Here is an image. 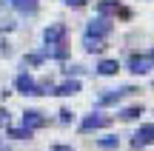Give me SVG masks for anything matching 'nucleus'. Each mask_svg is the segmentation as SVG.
<instances>
[{
    "instance_id": "12",
    "label": "nucleus",
    "mask_w": 154,
    "mask_h": 151,
    "mask_svg": "<svg viewBox=\"0 0 154 151\" xmlns=\"http://www.w3.org/2000/svg\"><path fill=\"white\" fill-rule=\"evenodd\" d=\"M120 11V0H100L97 3V14L100 17H111Z\"/></svg>"
},
{
    "instance_id": "27",
    "label": "nucleus",
    "mask_w": 154,
    "mask_h": 151,
    "mask_svg": "<svg viewBox=\"0 0 154 151\" xmlns=\"http://www.w3.org/2000/svg\"><path fill=\"white\" fill-rule=\"evenodd\" d=\"M0 6H3V0H0Z\"/></svg>"
},
{
    "instance_id": "25",
    "label": "nucleus",
    "mask_w": 154,
    "mask_h": 151,
    "mask_svg": "<svg viewBox=\"0 0 154 151\" xmlns=\"http://www.w3.org/2000/svg\"><path fill=\"white\" fill-rule=\"evenodd\" d=\"M0 151H11V148H9V146H3V148H0Z\"/></svg>"
},
{
    "instance_id": "23",
    "label": "nucleus",
    "mask_w": 154,
    "mask_h": 151,
    "mask_svg": "<svg viewBox=\"0 0 154 151\" xmlns=\"http://www.w3.org/2000/svg\"><path fill=\"white\" fill-rule=\"evenodd\" d=\"M6 123H9V111H6V108L3 106H0V128H3V125Z\"/></svg>"
},
{
    "instance_id": "4",
    "label": "nucleus",
    "mask_w": 154,
    "mask_h": 151,
    "mask_svg": "<svg viewBox=\"0 0 154 151\" xmlns=\"http://www.w3.org/2000/svg\"><path fill=\"white\" fill-rule=\"evenodd\" d=\"M151 68H154V54L151 51H143V54H131L128 57V71L137 74V77L140 74H149Z\"/></svg>"
},
{
    "instance_id": "14",
    "label": "nucleus",
    "mask_w": 154,
    "mask_h": 151,
    "mask_svg": "<svg viewBox=\"0 0 154 151\" xmlns=\"http://www.w3.org/2000/svg\"><path fill=\"white\" fill-rule=\"evenodd\" d=\"M97 148L100 151H117V148H120V137H114V134L100 137V140H97Z\"/></svg>"
},
{
    "instance_id": "21",
    "label": "nucleus",
    "mask_w": 154,
    "mask_h": 151,
    "mask_svg": "<svg viewBox=\"0 0 154 151\" xmlns=\"http://www.w3.org/2000/svg\"><path fill=\"white\" fill-rule=\"evenodd\" d=\"M66 74H69V77H72V74H74V77H80V74H83V66H66Z\"/></svg>"
},
{
    "instance_id": "17",
    "label": "nucleus",
    "mask_w": 154,
    "mask_h": 151,
    "mask_svg": "<svg viewBox=\"0 0 154 151\" xmlns=\"http://www.w3.org/2000/svg\"><path fill=\"white\" fill-rule=\"evenodd\" d=\"M43 60H46L43 51H34V54H26V57H23V66H40Z\"/></svg>"
},
{
    "instance_id": "24",
    "label": "nucleus",
    "mask_w": 154,
    "mask_h": 151,
    "mask_svg": "<svg viewBox=\"0 0 154 151\" xmlns=\"http://www.w3.org/2000/svg\"><path fill=\"white\" fill-rule=\"evenodd\" d=\"M51 151H74V148H72V146H63V143H54Z\"/></svg>"
},
{
    "instance_id": "9",
    "label": "nucleus",
    "mask_w": 154,
    "mask_h": 151,
    "mask_svg": "<svg viewBox=\"0 0 154 151\" xmlns=\"http://www.w3.org/2000/svg\"><path fill=\"white\" fill-rule=\"evenodd\" d=\"M77 91H80V80H66V83L54 86L51 94H54V97H74Z\"/></svg>"
},
{
    "instance_id": "22",
    "label": "nucleus",
    "mask_w": 154,
    "mask_h": 151,
    "mask_svg": "<svg viewBox=\"0 0 154 151\" xmlns=\"http://www.w3.org/2000/svg\"><path fill=\"white\" fill-rule=\"evenodd\" d=\"M72 120H74V114L69 111V108H63L60 111V123H72Z\"/></svg>"
},
{
    "instance_id": "6",
    "label": "nucleus",
    "mask_w": 154,
    "mask_h": 151,
    "mask_svg": "<svg viewBox=\"0 0 154 151\" xmlns=\"http://www.w3.org/2000/svg\"><path fill=\"white\" fill-rule=\"evenodd\" d=\"M66 40V26L63 23H51V26L43 29V43L46 46H60Z\"/></svg>"
},
{
    "instance_id": "8",
    "label": "nucleus",
    "mask_w": 154,
    "mask_h": 151,
    "mask_svg": "<svg viewBox=\"0 0 154 151\" xmlns=\"http://www.w3.org/2000/svg\"><path fill=\"white\" fill-rule=\"evenodd\" d=\"M23 125H26V128H43L46 125V117H43V111H37V108H29L26 114H23Z\"/></svg>"
},
{
    "instance_id": "16",
    "label": "nucleus",
    "mask_w": 154,
    "mask_h": 151,
    "mask_svg": "<svg viewBox=\"0 0 154 151\" xmlns=\"http://www.w3.org/2000/svg\"><path fill=\"white\" fill-rule=\"evenodd\" d=\"M32 134L34 131L26 128V125H23V128H9V137H14V140H32Z\"/></svg>"
},
{
    "instance_id": "5",
    "label": "nucleus",
    "mask_w": 154,
    "mask_h": 151,
    "mask_svg": "<svg viewBox=\"0 0 154 151\" xmlns=\"http://www.w3.org/2000/svg\"><path fill=\"white\" fill-rule=\"evenodd\" d=\"M14 89H17V94L37 97V80H34L29 71H20V74H17V80H14Z\"/></svg>"
},
{
    "instance_id": "3",
    "label": "nucleus",
    "mask_w": 154,
    "mask_h": 151,
    "mask_svg": "<svg viewBox=\"0 0 154 151\" xmlns=\"http://www.w3.org/2000/svg\"><path fill=\"white\" fill-rule=\"evenodd\" d=\"M111 17H94V20H88L86 23V29H83V34H88V37H106L109 40V34H111Z\"/></svg>"
},
{
    "instance_id": "15",
    "label": "nucleus",
    "mask_w": 154,
    "mask_h": 151,
    "mask_svg": "<svg viewBox=\"0 0 154 151\" xmlns=\"http://www.w3.org/2000/svg\"><path fill=\"white\" fill-rule=\"evenodd\" d=\"M146 108L143 106H126L120 111V120H126V123H131V120H140V114H143Z\"/></svg>"
},
{
    "instance_id": "13",
    "label": "nucleus",
    "mask_w": 154,
    "mask_h": 151,
    "mask_svg": "<svg viewBox=\"0 0 154 151\" xmlns=\"http://www.w3.org/2000/svg\"><path fill=\"white\" fill-rule=\"evenodd\" d=\"M117 71H120V63L117 60H100L97 63V74L100 77H114Z\"/></svg>"
},
{
    "instance_id": "28",
    "label": "nucleus",
    "mask_w": 154,
    "mask_h": 151,
    "mask_svg": "<svg viewBox=\"0 0 154 151\" xmlns=\"http://www.w3.org/2000/svg\"><path fill=\"white\" fill-rule=\"evenodd\" d=\"M151 54H154V51H151Z\"/></svg>"
},
{
    "instance_id": "20",
    "label": "nucleus",
    "mask_w": 154,
    "mask_h": 151,
    "mask_svg": "<svg viewBox=\"0 0 154 151\" xmlns=\"http://www.w3.org/2000/svg\"><path fill=\"white\" fill-rule=\"evenodd\" d=\"M11 29H17L14 20H3V23H0V34H3V32H11Z\"/></svg>"
},
{
    "instance_id": "18",
    "label": "nucleus",
    "mask_w": 154,
    "mask_h": 151,
    "mask_svg": "<svg viewBox=\"0 0 154 151\" xmlns=\"http://www.w3.org/2000/svg\"><path fill=\"white\" fill-rule=\"evenodd\" d=\"M11 54V46H9V40L6 37H0V57H9Z\"/></svg>"
},
{
    "instance_id": "19",
    "label": "nucleus",
    "mask_w": 154,
    "mask_h": 151,
    "mask_svg": "<svg viewBox=\"0 0 154 151\" xmlns=\"http://www.w3.org/2000/svg\"><path fill=\"white\" fill-rule=\"evenodd\" d=\"M63 3H66L69 9H83V6H86L88 0H63Z\"/></svg>"
},
{
    "instance_id": "11",
    "label": "nucleus",
    "mask_w": 154,
    "mask_h": 151,
    "mask_svg": "<svg viewBox=\"0 0 154 151\" xmlns=\"http://www.w3.org/2000/svg\"><path fill=\"white\" fill-rule=\"evenodd\" d=\"M83 49L88 54H100L106 49V37H88V34H83Z\"/></svg>"
},
{
    "instance_id": "7",
    "label": "nucleus",
    "mask_w": 154,
    "mask_h": 151,
    "mask_svg": "<svg viewBox=\"0 0 154 151\" xmlns=\"http://www.w3.org/2000/svg\"><path fill=\"white\" fill-rule=\"evenodd\" d=\"M151 143H154V125H140V131L131 137V148H134V151L151 146Z\"/></svg>"
},
{
    "instance_id": "2",
    "label": "nucleus",
    "mask_w": 154,
    "mask_h": 151,
    "mask_svg": "<svg viewBox=\"0 0 154 151\" xmlns=\"http://www.w3.org/2000/svg\"><path fill=\"white\" fill-rule=\"evenodd\" d=\"M134 91H137L134 86H123V89H109L106 94H100V97H97V108H106V106H117L120 100L131 97Z\"/></svg>"
},
{
    "instance_id": "26",
    "label": "nucleus",
    "mask_w": 154,
    "mask_h": 151,
    "mask_svg": "<svg viewBox=\"0 0 154 151\" xmlns=\"http://www.w3.org/2000/svg\"><path fill=\"white\" fill-rule=\"evenodd\" d=\"M3 146H6V143H3V140H0V148H3Z\"/></svg>"
},
{
    "instance_id": "1",
    "label": "nucleus",
    "mask_w": 154,
    "mask_h": 151,
    "mask_svg": "<svg viewBox=\"0 0 154 151\" xmlns=\"http://www.w3.org/2000/svg\"><path fill=\"white\" fill-rule=\"evenodd\" d=\"M109 125H111V117H109V114H103V111H91V114H86V117L80 120L77 131H80V134H91V131L109 128Z\"/></svg>"
},
{
    "instance_id": "10",
    "label": "nucleus",
    "mask_w": 154,
    "mask_h": 151,
    "mask_svg": "<svg viewBox=\"0 0 154 151\" xmlns=\"http://www.w3.org/2000/svg\"><path fill=\"white\" fill-rule=\"evenodd\" d=\"M3 3H9L14 11H20V14H34L37 11V0H3Z\"/></svg>"
}]
</instances>
